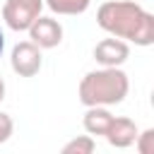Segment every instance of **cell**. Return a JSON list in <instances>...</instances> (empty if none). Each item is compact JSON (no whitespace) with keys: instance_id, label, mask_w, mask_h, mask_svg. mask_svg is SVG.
I'll return each mask as SVG.
<instances>
[{"instance_id":"obj_1","label":"cell","mask_w":154,"mask_h":154,"mask_svg":"<svg viewBox=\"0 0 154 154\" xmlns=\"http://www.w3.org/2000/svg\"><path fill=\"white\" fill-rule=\"evenodd\" d=\"M96 24L128 43L135 46H152L154 43V14L147 12L135 0H108L101 2L96 10Z\"/></svg>"},{"instance_id":"obj_2","label":"cell","mask_w":154,"mask_h":154,"mask_svg":"<svg viewBox=\"0 0 154 154\" xmlns=\"http://www.w3.org/2000/svg\"><path fill=\"white\" fill-rule=\"evenodd\" d=\"M130 91V79L120 67H99L79 79L77 96L84 106H116Z\"/></svg>"},{"instance_id":"obj_3","label":"cell","mask_w":154,"mask_h":154,"mask_svg":"<svg viewBox=\"0 0 154 154\" xmlns=\"http://www.w3.org/2000/svg\"><path fill=\"white\" fill-rule=\"evenodd\" d=\"M43 0H5L2 19L12 31H26L34 19L41 14Z\"/></svg>"},{"instance_id":"obj_4","label":"cell","mask_w":154,"mask_h":154,"mask_svg":"<svg viewBox=\"0 0 154 154\" xmlns=\"http://www.w3.org/2000/svg\"><path fill=\"white\" fill-rule=\"evenodd\" d=\"M10 65L19 77H36L43 65L41 48L34 41H19L10 53Z\"/></svg>"},{"instance_id":"obj_5","label":"cell","mask_w":154,"mask_h":154,"mask_svg":"<svg viewBox=\"0 0 154 154\" xmlns=\"http://www.w3.org/2000/svg\"><path fill=\"white\" fill-rule=\"evenodd\" d=\"M26 31H29V41H34L41 51L55 48L63 41V24L58 19H53V17H41L38 14Z\"/></svg>"},{"instance_id":"obj_6","label":"cell","mask_w":154,"mask_h":154,"mask_svg":"<svg viewBox=\"0 0 154 154\" xmlns=\"http://www.w3.org/2000/svg\"><path fill=\"white\" fill-rule=\"evenodd\" d=\"M130 58V46L123 38H103L94 46V60L101 67H120L125 60Z\"/></svg>"},{"instance_id":"obj_7","label":"cell","mask_w":154,"mask_h":154,"mask_svg":"<svg viewBox=\"0 0 154 154\" xmlns=\"http://www.w3.org/2000/svg\"><path fill=\"white\" fill-rule=\"evenodd\" d=\"M137 125H135V120H130L128 116H113V120H111V125H108V130H106V142L111 144V147H116V149H128V147H132V142H135V137H137Z\"/></svg>"},{"instance_id":"obj_8","label":"cell","mask_w":154,"mask_h":154,"mask_svg":"<svg viewBox=\"0 0 154 154\" xmlns=\"http://www.w3.org/2000/svg\"><path fill=\"white\" fill-rule=\"evenodd\" d=\"M111 120H113V113L108 111V106H87L82 125H84L87 135H101L103 137Z\"/></svg>"},{"instance_id":"obj_9","label":"cell","mask_w":154,"mask_h":154,"mask_svg":"<svg viewBox=\"0 0 154 154\" xmlns=\"http://www.w3.org/2000/svg\"><path fill=\"white\" fill-rule=\"evenodd\" d=\"M43 5L55 14H84L91 0H43Z\"/></svg>"},{"instance_id":"obj_10","label":"cell","mask_w":154,"mask_h":154,"mask_svg":"<svg viewBox=\"0 0 154 154\" xmlns=\"http://www.w3.org/2000/svg\"><path fill=\"white\" fill-rule=\"evenodd\" d=\"M96 149L94 135H79L63 144V154H91Z\"/></svg>"},{"instance_id":"obj_11","label":"cell","mask_w":154,"mask_h":154,"mask_svg":"<svg viewBox=\"0 0 154 154\" xmlns=\"http://www.w3.org/2000/svg\"><path fill=\"white\" fill-rule=\"evenodd\" d=\"M132 144L137 147L140 154H154V128H147L144 132H137Z\"/></svg>"},{"instance_id":"obj_12","label":"cell","mask_w":154,"mask_h":154,"mask_svg":"<svg viewBox=\"0 0 154 154\" xmlns=\"http://www.w3.org/2000/svg\"><path fill=\"white\" fill-rule=\"evenodd\" d=\"M12 130H14V123H12L10 113L0 111V144H2V142H7V140L12 137Z\"/></svg>"},{"instance_id":"obj_13","label":"cell","mask_w":154,"mask_h":154,"mask_svg":"<svg viewBox=\"0 0 154 154\" xmlns=\"http://www.w3.org/2000/svg\"><path fill=\"white\" fill-rule=\"evenodd\" d=\"M5 91H7V87H5V79L0 77V101L5 99Z\"/></svg>"},{"instance_id":"obj_14","label":"cell","mask_w":154,"mask_h":154,"mask_svg":"<svg viewBox=\"0 0 154 154\" xmlns=\"http://www.w3.org/2000/svg\"><path fill=\"white\" fill-rule=\"evenodd\" d=\"M2 51H5V34H2V29H0V55H2Z\"/></svg>"}]
</instances>
